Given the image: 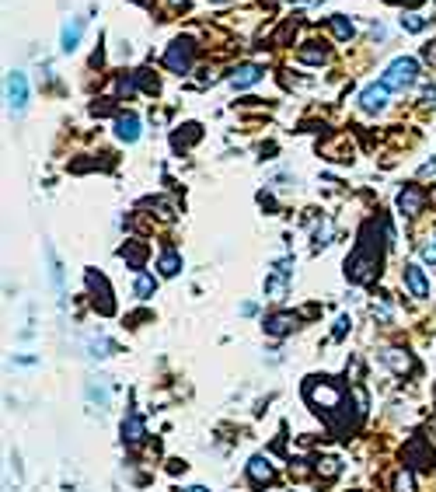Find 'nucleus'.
Here are the masks:
<instances>
[{
  "label": "nucleus",
  "instance_id": "9",
  "mask_svg": "<svg viewBox=\"0 0 436 492\" xmlns=\"http://www.w3.org/2000/svg\"><path fill=\"white\" fill-rule=\"evenodd\" d=\"M423 202H426V196H423L416 186H405V189L398 193V209H402L405 216H416V213L423 209Z\"/></svg>",
  "mask_w": 436,
  "mask_h": 492
},
{
  "label": "nucleus",
  "instance_id": "4",
  "mask_svg": "<svg viewBox=\"0 0 436 492\" xmlns=\"http://www.w3.org/2000/svg\"><path fill=\"white\" fill-rule=\"evenodd\" d=\"M402 283L409 287V294L416 297V300H426V297H430V276H426V269H423L419 262H405Z\"/></svg>",
  "mask_w": 436,
  "mask_h": 492
},
{
  "label": "nucleus",
  "instance_id": "23",
  "mask_svg": "<svg viewBox=\"0 0 436 492\" xmlns=\"http://www.w3.org/2000/svg\"><path fill=\"white\" fill-rule=\"evenodd\" d=\"M349 325H352V321H349V314H342V318L335 321V332H332V335H335V339H342V335L349 332Z\"/></svg>",
  "mask_w": 436,
  "mask_h": 492
},
{
  "label": "nucleus",
  "instance_id": "2",
  "mask_svg": "<svg viewBox=\"0 0 436 492\" xmlns=\"http://www.w3.org/2000/svg\"><path fill=\"white\" fill-rule=\"evenodd\" d=\"M293 259H283V262H276L272 266V273L265 276V297H272V300H283L286 290H290V276H293Z\"/></svg>",
  "mask_w": 436,
  "mask_h": 492
},
{
  "label": "nucleus",
  "instance_id": "6",
  "mask_svg": "<svg viewBox=\"0 0 436 492\" xmlns=\"http://www.w3.org/2000/svg\"><path fill=\"white\" fill-rule=\"evenodd\" d=\"M384 105H387V88H384V84H366V88L359 91V108H363L366 115L384 112Z\"/></svg>",
  "mask_w": 436,
  "mask_h": 492
},
{
  "label": "nucleus",
  "instance_id": "25",
  "mask_svg": "<svg viewBox=\"0 0 436 492\" xmlns=\"http://www.w3.org/2000/svg\"><path fill=\"white\" fill-rule=\"evenodd\" d=\"M14 363H21V367H32V363H35V356H14Z\"/></svg>",
  "mask_w": 436,
  "mask_h": 492
},
{
  "label": "nucleus",
  "instance_id": "8",
  "mask_svg": "<svg viewBox=\"0 0 436 492\" xmlns=\"http://www.w3.org/2000/svg\"><path fill=\"white\" fill-rule=\"evenodd\" d=\"M81 35H84V18H70L60 32V49L63 53H74L81 46Z\"/></svg>",
  "mask_w": 436,
  "mask_h": 492
},
{
  "label": "nucleus",
  "instance_id": "28",
  "mask_svg": "<svg viewBox=\"0 0 436 492\" xmlns=\"http://www.w3.org/2000/svg\"><path fill=\"white\" fill-rule=\"evenodd\" d=\"M174 4H178V0H174Z\"/></svg>",
  "mask_w": 436,
  "mask_h": 492
},
{
  "label": "nucleus",
  "instance_id": "7",
  "mask_svg": "<svg viewBox=\"0 0 436 492\" xmlns=\"http://www.w3.org/2000/svg\"><path fill=\"white\" fill-rule=\"evenodd\" d=\"M262 77H265V70H262L259 63H241V67H234V74H231V88H234V91L252 88V84H259Z\"/></svg>",
  "mask_w": 436,
  "mask_h": 492
},
{
  "label": "nucleus",
  "instance_id": "15",
  "mask_svg": "<svg viewBox=\"0 0 436 492\" xmlns=\"http://www.w3.org/2000/svg\"><path fill=\"white\" fill-rule=\"evenodd\" d=\"M154 290H158V280H154V276H147V273H140V276H136V283H133V294L140 297V300H147V297H154Z\"/></svg>",
  "mask_w": 436,
  "mask_h": 492
},
{
  "label": "nucleus",
  "instance_id": "12",
  "mask_svg": "<svg viewBox=\"0 0 436 492\" xmlns=\"http://www.w3.org/2000/svg\"><path fill=\"white\" fill-rule=\"evenodd\" d=\"M293 325H297L293 314H269L265 318V332L269 335H286V332H293Z\"/></svg>",
  "mask_w": 436,
  "mask_h": 492
},
{
  "label": "nucleus",
  "instance_id": "26",
  "mask_svg": "<svg viewBox=\"0 0 436 492\" xmlns=\"http://www.w3.org/2000/svg\"><path fill=\"white\" fill-rule=\"evenodd\" d=\"M185 492H210V489H203V486H192V489H185Z\"/></svg>",
  "mask_w": 436,
  "mask_h": 492
},
{
  "label": "nucleus",
  "instance_id": "10",
  "mask_svg": "<svg viewBox=\"0 0 436 492\" xmlns=\"http://www.w3.org/2000/svg\"><path fill=\"white\" fill-rule=\"evenodd\" d=\"M115 136H119L122 143H136V140H140V119L129 115V112L119 115V119H115Z\"/></svg>",
  "mask_w": 436,
  "mask_h": 492
},
{
  "label": "nucleus",
  "instance_id": "5",
  "mask_svg": "<svg viewBox=\"0 0 436 492\" xmlns=\"http://www.w3.org/2000/svg\"><path fill=\"white\" fill-rule=\"evenodd\" d=\"M165 67H168L172 74H188V67H192V46H188L185 39L172 42V49L165 53Z\"/></svg>",
  "mask_w": 436,
  "mask_h": 492
},
{
  "label": "nucleus",
  "instance_id": "1",
  "mask_svg": "<svg viewBox=\"0 0 436 492\" xmlns=\"http://www.w3.org/2000/svg\"><path fill=\"white\" fill-rule=\"evenodd\" d=\"M416 81H419V60H412V56L391 60V67H387L384 77H380V84H384L387 91H409Z\"/></svg>",
  "mask_w": 436,
  "mask_h": 492
},
{
  "label": "nucleus",
  "instance_id": "21",
  "mask_svg": "<svg viewBox=\"0 0 436 492\" xmlns=\"http://www.w3.org/2000/svg\"><path fill=\"white\" fill-rule=\"evenodd\" d=\"M395 489H398V492H416V479H412L409 472H402V475H398V482H395Z\"/></svg>",
  "mask_w": 436,
  "mask_h": 492
},
{
  "label": "nucleus",
  "instance_id": "19",
  "mask_svg": "<svg viewBox=\"0 0 436 492\" xmlns=\"http://www.w3.org/2000/svg\"><path fill=\"white\" fill-rule=\"evenodd\" d=\"M87 349H91V356H98V360H101V356H108L112 342H108V339H91V342H87Z\"/></svg>",
  "mask_w": 436,
  "mask_h": 492
},
{
  "label": "nucleus",
  "instance_id": "14",
  "mask_svg": "<svg viewBox=\"0 0 436 492\" xmlns=\"http://www.w3.org/2000/svg\"><path fill=\"white\" fill-rule=\"evenodd\" d=\"M395 353H398V349H384V353H380V360H384L391 370H398V374L412 370V360H409V356H395Z\"/></svg>",
  "mask_w": 436,
  "mask_h": 492
},
{
  "label": "nucleus",
  "instance_id": "22",
  "mask_svg": "<svg viewBox=\"0 0 436 492\" xmlns=\"http://www.w3.org/2000/svg\"><path fill=\"white\" fill-rule=\"evenodd\" d=\"M419 255H423V262H430V266H436V241H430V245H423V248H419Z\"/></svg>",
  "mask_w": 436,
  "mask_h": 492
},
{
  "label": "nucleus",
  "instance_id": "13",
  "mask_svg": "<svg viewBox=\"0 0 436 492\" xmlns=\"http://www.w3.org/2000/svg\"><path fill=\"white\" fill-rule=\"evenodd\" d=\"M122 440H129V444H136V440H143V419L140 415H126L122 419Z\"/></svg>",
  "mask_w": 436,
  "mask_h": 492
},
{
  "label": "nucleus",
  "instance_id": "24",
  "mask_svg": "<svg viewBox=\"0 0 436 492\" xmlns=\"http://www.w3.org/2000/svg\"><path fill=\"white\" fill-rule=\"evenodd\" d=\"M423 56H426V60H430V63H436V42H430V46H426V49H423Z\"/></svg>",
  "mask_w": 436,
  "mask_h": 492
},
{
  "label": "nucleus",
  "instance_id": "11",
  "mask_svg": "<svg viewBox=\"0 0 436 492\" xmlns=\"http://www.w3.org/2000/svg\"><path fill=\"white\" fill-rule=\"evenodd\" d=\"M248 479H252V482H272V479H276V472H272V465H269V461H265V458H252V461H248Z\"/></svg>",
  "mask_w": 436,
  "mask_h": 492
},
{
  "label": "nucleus",
  "instance_id": "27",
  "mask_svg": "<svg viewBox=\"0 0 436 492\" xmlns=\"http://www.w3.org/2000/svg\"><path fill=\"white\" fill-rule=\"evenodd\" d=\"M405 4H416V0H405Z\"/></svg>",
  "mask_w": 436,
  "mask_h": 492
},
{
  "label": "nucleus",
  "instance_id": "18",
  "mask_svg": "<svg viewBox=\"0 0 436 492\" xmlns=\"http://www.w3.org/2000/svg\"><path fill=\"white\" fill-rule=\"evenodd\" d=\"M332 25H335V35H339V39H352V32H356V28H352V21L342 18V14H339V18H332Z\"/></svg>",
  "mask_w": 436,
  "mask_h": 492
},
{
  "label": "nucleus",
  "instance_id": "16",
  "mask_svg": "<svg viewBox=\"0 0 436 492\" xmlns=\"http://www.w3.org/2000/svg\"><path fill=\"white\" fill-rule=\"evenodd\" d=\"M158 269H161L165 276H174V273L181 269V259H178V252H172V248H168V252L161 255V262H158Z\"/></svg>",
  "mask_w": 436,
  "mask_h": 492
},
{
  "label": "nucleus",
  "instance_id": "20",
  "mask_svg": "<svg viewBox=\"0 0 436 492\" xmlns=\"http://www.w3.org/2000/svg\"><path fill=\"white\" fill-rule=\"evenodd\" d=\"M328 238H332V224L325 220V224L314 231V248H325V245H328Z\"/></svg>",
  "mask_w": 436,
  "mask_h": 492
},
{
  "label": "nucleus",
  "instance_id": "3",
  "mask_svg": "<svg viewBox=\"0 0 436 492\" xmlns=\"http://www.w3.org/2000/svg\"><path fill=\"white\" fill-rule=\"evenodd\" d=\"M7 105L14 115H21L28 108V77L21 70H11L7 74Z\"/></svg>",
  "mask_w": 436,
  "mask_h": 492
},
{
  "label": "nucleus",
  "instance_id": "17",
  "mask_svg": "<svg viewBox=\"0 0 436 492\" xmlns=\"http://www.w3.org/2000/svg\"><path fill=\"white\" fill-rule=\"evenodd\" d=\"M430 25V18H423V14H402V28L405 32H423Z\"/></svg>",
  "mask_w": 436,
  "mask_h": 492
}]
</instances>
